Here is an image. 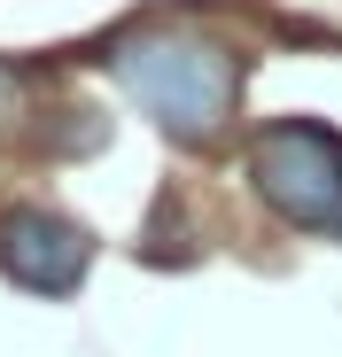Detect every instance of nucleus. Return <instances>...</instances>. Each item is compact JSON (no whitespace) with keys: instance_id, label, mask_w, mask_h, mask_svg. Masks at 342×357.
I'll return each instance as SVG.
<instances>
[{"instance_id":"obj_1","label":"nucleus","mask_w":342,"mask_h":357,"mask_svg":"<svg viewBox=\"0 0 342 357\" xmlns=\"http://www.w3.org/2000/svg\"><path fill=\"white\" fill-rule=\"evenodd\" d=\"M109 70L140 101V116H156L187 148L218 140L234 125V109H241V54L202 39V31H133L109 54Z\"/></svg>"},{"instance_id":"obj_3","label":"nucleus","mask_w":342,"mask_h":357,"mask_svg":"<svg viewBox=\"0 0 342 357\" xmlns=\"http://www.w3.org/2000/svg\"><path fill=\"white\" fill-rule=\"evenodd\" d=\"M94 264V241L86 225L54 218V210H8L0 218V272L39 287V295H70Z\"/></svg>"},{"instance_id":"obj_2","label":"nucleus","mask_w":342,"mask_h":357,"mask_svg":"<svg viewBox=\"0 0 342 357\" xmlns=\"http://www.w3.org/2000/svg\"><path fill=\"white\" fill-rule=\"evenodd\" d=\"M249 178L265 210H280L296 233L342 241V132L327 125H272L249 148Z\"/></svg>"}]
</instances>
